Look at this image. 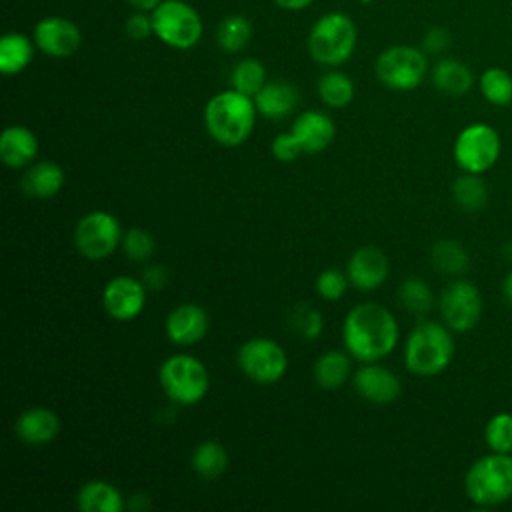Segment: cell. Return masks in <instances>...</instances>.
I'll return each mask as SVG.
<instances>
[{"mask_svg":"<svg viewBox=\"0 0 512 512\" xmlns=\"http://www.w3.org/2000/svg\"><path fill=\"white\" fill-rule=\"evenodd\" d=\"M238 368L256 384H274L278 382L288 368V356L284 348L270 338H250L246 340L236 354Z\"/></svg>","mask_w":512,"mask_h":512,"instance_id":"10","label":"cell"},{"mask_svg":"<svg viewBox=\"0 0 512 512\" xmlns=\"http://www.w3.org/2000/svg\"><path fill=\"white\" fill-rule=\"evenodd\" d=\"M142 282L150 290H162L168 284V272L164 266H148L142 274Z\"/></svg>","mask_w":512,"mask_h":512,"instance_id":"42","label":"cell"},{"mask_svg":"<svg viewBox=\"0 0 512 512\" xmlns=\"http://www.w3.org/2000/svg\"><path fill=\"white\" fill-rule=\"evenodd\" d=\"M76 506L82 512H122L124 498L116 486L106 480H90L76 494Z\"/></svg>","mask_w":512,"mask_h":512,"instance_id":"22","label":"cell"},{"mask_svg":"<svg viewBox=\"0 0 512 512\" xmlns=\"http://www.w3.org/2000/svg\"><path fill=\"white\" fill-rule=\"evenodd\" d=\"M210 328L208 312L198 304H180L166 318V334L178 346H192L200 342Z\"/></svg>","mask_w":512,"mask_h":512,"instance_id":"17","label":"cell"},{"mask_svg":"<svg viewBox=\"0 0 512 512\" xmlns=\"http://www.w3.org/2000/svg\"><path fill=\"white\" fill-rule=\"evenodd\" d=\"M256 112L252 96L230 88L208 100L204 108V126L218 144L234 148L252 134Z\"/></svg>","mask_w":512,"mask_h":512,"instance_id":"2","label":"cell"},{"mask_svg":"<svg viewBox=\"0 0 512 512\" xmlns=\"http://www.w3.org/2000/svg\"><path fill=\"white\" fill-rule=\"evenodd\" d=\"M230 84L234 90L246 94V96H256L260 88L266 84V70L262 62L256 58H244L240 60L230 74Z\"/></svg>","mask_w":512,"mask_h":512,"instance_id":"33","label":"cell"},{"mask_svg":"<svg viewBox=\"0 0 512 512\" xmlns=\"http://www.w3.org/2000/svg\"><path fill=\"white\" fill-rule=\"evenodd\" d=\"M34 46L26 34L8 32L0 40V70L6 76L22 72L34 58Z\"/></svg>","mask_w":512,"mask_h":512,"instance_id":"25","label":"cell"},{"mask_svg":"<svg viewBox=\"0 0 512 512\" xmlns=\"http://www.w3.org/2000/svg\"><path fill=\"white\" fill-rule=\"evenodd\" d=\"M350 280L338 268H326L316 276V292L324 300H338L346 292Z\"/></svg>","mask_w":512,"mask_h":512,"instance_id":"38","label":"cell"},{"mask_svg":"<svg viewBox=\"0 0 512 512\" xmlns=\"http://www.w3.org/2000/svg\"><path fill=\"white\" fill-rule=\"evenodd\" d=\"M290 324L302 338L314 340L322 332V314L308 304H300L292 310Z\"/></svg>","mask_w":512,"mask_h":512,"instance_id":"37","label":"cell"},{"mask_svg":"<svg viewBox=\"0 0 512 512\" xmlns=\"http://www.w3.org/2000/svg\"><path fill=\"white\" fill-rule=\"evenodd\" d=\"M102 304L110 318L126 322L136 318L146 304L144 282L130 276H116L106 282L102 292Z\"/></svg>","mask_w":512,"mask_h":512,"instance_id":"13","label":"cell"},{"mask_svg":"<svg viewBox=\"0 0 512 512\" xmlns=\"http://www.w3.org/2000/svg\"><path fill=\"white\" fill-rule=\"evenodd\" d=\"M34 42L52 58H68L80 48L82 32L64 16H46L34 26Z\"/></svg>","mask_w":512,"mask_h":512,"instance_id":"14","label":"cell"},{"mask_svg":"<svg viewBox=\"0 0 512 512\" xmlns=\"http://www.w3.org/2000/svg\"><path fill=\"white\" fill-rule=\"evenodd\" d=\"M280 8H284V10H302V8H306V6H310L314 0H274Z\"/></svg>","mask_w":512,"mask_h":512,"instance_id":"43","label":"cell"},{"mask_svg":"<svg viewBox=\"0 0 512 512\" xmlns=\"http://www.w3.org/2000/svg\"><path fill=\"white\" fill-rule=\"evenodd\" d=\"M482 96L494 106H508L512 102V76L498 66L486 68L478 80Z\"/></svg>","mask_w":512,"mask_h":512,"instance_id":"32","label":"cell"},{"mask_svg":"<svg viewBox=\"0 0 512 512\" xmlns=\"http://www.w3.org/2000/svg\"><path fill=\"white\" fill-rule=\"evenodd\" d=\"M430 258L436 270L450 276L464 274L468 268V254L456 240H438L432 246Z\"/></svg>","mask_w":512,"mask_h":512,"instance_id":"31","label":"cell"},{"mask_svg":"<svg viewBox=\"0 0 512 512\" xmlns=\"http://www.w3.org/2000/svg\"><path fill=\"white\" fill-rule=\"evenodd\" d=\"M158 378L164 394L180 406L198 404L210 388L206 366L188 354L166 358L158 370Z\"/></svg>","mask_w":512,"mask_h":512,"instance_id":"6","label":"cell"},{"mask_svg":"<svg viewBox=\"0 0 512 512\" xmlns=\"http://www.w3.org/2000/svg\"><path fill=\"white\" fill-rule=\"evenodd\" d=\"M440 314L450 330H472L482 314V298L478 288L466 280H456L448 284L440 296Z\"/></svg>","mask_w":512,"mask_h":512,"instance_id":"12","label":"cell"},{"mask_svg":"<svg viewBox=\"0 0 512 512\" xmlns=\"http://www.w3.org/2000/svg\"><path fill=\"white\" fill-rule=\"evenodd\" d=\"M136 10H142V12H152L162 0H128Z\"/></svg>","mask_w":512,"mask_h":512,"instance_id":"44","label":"cell"},{"mask_svg":"<svg viewBox=\"0 0 512 512\" xmlns=\"http://www.w3.org/2000/svg\"><path fill=\"white\" fill-rule=\"evenodd\" d=\"M120 242V222L106 210L88 212L74 228V246L86 260L108 258Z\"/></svg>","mask_w":512,"mask_h":512,"instance_id":"9","label":"cell"},{"mask_svg":"<svg viewBox=\"0 0 512 512\" xmlns=\"http://www.w3.org/2000/svg\"><path fill=\"white\" fill-rule=\"evenodd\" d=\"M354 388L356 392L372 402V404H378V406H384V404H392L398 396H400V380L398 376L376 364V362H364V366H360L356 372H354Z\"/></svg>","mask_w":512,"mask_h":512,"instance_id":"15","label":"cell"},{"mask_svg":"<svg viewBox=\"0 0 512 512\" xmlns=\"http://www.w3.org/2000/svg\"><path fill=\"white\" fill-rule=\"evenodd\" d=\"M350 378V356L340 350H326L314 362V380L324 390H336Z\"/></svg>","mask_w":512,"mask_h":512,"instance_id":"26","label":"cell"},{"mask_svg":"<svg viewBox=\"0 0 512 512\" xmlns=\"http://www.w3.org/2000/svg\"><path fill=\"white\" fill-rule=\"evenodd\" d=\"M500 138L490 124L474 122L466 126L454 142V160L464 172L482 174L496 164Z\"/></svg>","mask_w":512,"mask_h":512,"instance_id":"11","label":"cell"},{"mask_svg":"<svg viewBox=\"0 0 512 512\" xmlns=\"http://www.w3.org/2000/svg\"><path fill=\"white\" fill-rule=\"evenodd\" d=\"M432 84L448 96H462L472 88L474 74L464 62L444 58L432 68Z\"/></svg>","mask_w":512,"mask_h":512,"instance_id":"24","label":"cell"},{"mask_svg":"<svg viewBox=\"0 0 512 512\" xmlns=\"http://www.w3.org/2000/svg\"><path fill=\"white\" fill-rule=\"evenodd\" d=\"M450 46V34L446 28H430L422 38V50L426 54H440Z\"/></svg>","mask_w":512,"mask_h":512,"instance_id":"41","label":"cell"},{"mask_svg":"<svg viewBox=\"0 0 512 512\" xmlns=\"http://www.w3.org/2000/svg\"><path fill=\"white\" fill-rule=\"evenodd\" d=\"M16 436L30 446H42L52 442L60 432V418L54 410L34 406L24 410L14 424Z\"/></svg>","mask_w":512,"mask_h":512,"instance_id":"18","label":"cell"},{"mask_svg":"<svg viewBox=\"0 0 512 512\" xmlns=\"http://www.w3.org/2000/svg\"><path fill=\"white\" fill-rule=\"evenodd\" d=\"M342 340L352 358L360 362H378L396 348L398 322L388 308L376 302H364L346 314Z\"/></svg>","mask_w":512,"mask_h":512,"instance_id":"1","label":"cell"},{"mask_svg":"<svg viewBox=\"0 0 512 512\" xmlns=\"http://www.w3.org/2000/svg\"><path fill=\"white\" fill-rule=\"evenodd\" d=\"M466 496L478 506H498L512 498V456L492 452L478 458L464 476Z\"/></svg>","mask_w":512,"mask_h":512,"instance_id":"4","label":"cell"},{"mask_svg":"<svg viewBox=\"0 0 512 512\" xmlns=\"http://www.w3.org/2000/svg\"><path fill=\"white\" fill-rule=\"evenodd\" d=\"M428 72L426 52L414 46H390L376 58V76L390 90H414Z\"/></svg>","mask_w":512,"mask_h":512,"instance_id":"8","label":"cell"},{"mask_svg":"<svg viewBox=\"0 0 512 512\" xmlns=\"http://www.w3.org/2000/svg\"><path fill=\"white\" fill-rule=\"evenodd\" d=\"M126 34L132 40H146L148 36L154 34V26H152V16L148 12L136 10L132 16L126 18V26H124Z\"/></svg>","mask_w":512,"mask_h":512,"instance_id":"40","label":"cell"},{"mask_svg":"<svg viewBox=\"0 0 512 512\" xmlns=\"http://www.w3.org/2000/svg\"><path fill=\"white\" fill-rule=\"evenodd\" d=\"M120 244H122L126 258H130L132 262H144L156 250L154 236L144 228H130L126 234H122Z\"/></svg>","mask_w":512,"mask_h":512,"instance_id":"36","label":"cell"},{"mask_svg":"<svg viewBox=\"0 0 512 512\" xmlns=\"http://www.w3.org/2000/svg\"><path fill=\"white\" fill-rule=\"evenodd\" d=\"M190 464L198 476H202L204 480H214L224 474L228 466L226 448L216 440H204L194 448Z\"/></svg>","mask_w":512,"mask_h":512,"instance_id":"27","label":"cell"},{"mask_svg":"<svg viewBox=\"0 0 512 512\" xmlns=\"http://www.w3.org/2000/svg\"><path fill=\"white\" fill-rule=\"evenodd\" d=\"M452 200L464 212L482 210L488 202V188L478 174L464 172L452 184Z\"/></svg>","mask_w":512,"mask_h":512,"instance_id":"28","label":"cell"},{"mask_svg":"<svg viewBox=\"0 0 512 512\" xmlns=\"http://www.w3.org/2000/svg\"><path fill=\"white\" fill-rule=\"evenodd\" d=\"M154 36L170 48L188 50L202 38V18L184 0H162L152 12Z\"/></svg>","mask_w":512,"mask_h":512,"instance_id":"7","label":"cell"},{"mask_svg":"<svg viewBox=\"0 0 512 512\" xmlns=\"http://www.w3.org/2000/svg\"><path fill=\"white\" fill-rule=\"evenodd\" d=\"M318 94L330 108H344L354 98V82L338 70H330L318 80Z\"/></svg>","mask_w":512,"mask_h":512,"instance_id":"29","label":"cell"},{"mask_svg":"<svg viewBox=\"0 0 512 512\" xmlns=\"http://www.w3.org/2000/svg\"><path fill=\"white\" fill-rule=\"evenodd\" d=\"M356 24L344 12L320 16L308 34V52L312 60L324 66L344 64L356 48Z\"/></svg>","mask_w":512,"mask_h":512,"instance_id":"5","label":"cell"},{"mask_svg":"<svg viewBox=\"0 0 512 512\" xmlns=\"http://www.w3.org/2000/svg\"><path fill=\"white\" fill-rule=\"evenodd\" d=\"M258 114L270 120H280L298 106V90L288 82H266L254 96Z\"/></svg>","mask_w":512,"mask_h":512,"instance_id":"21","label":"cell"},{"mask_svg":"<svg viewBox=\"0 0 512 512\" xmlns=\"http://www.w3.org/2000/svg\"><path fill=\"white\" fill-rule=\"evenodd\" d=\"M484 440L492 452H512V414L498 412L494 414L484 430Z\"/></svg>","mask_w":512,"mask_h":512,"instance_id":"35","label":"cell"},{"mask_svg":"<svg viewBox=\"0 0 512 512\" xmlns=\"http://www.w3.org/2000/svg\"><path fill=\"white\" fill-rule=\"evenodd\" d=\"M502 294H504L506 302L512 306V272H508L506 278L502 280Z\"/></svg>","mask_w":512,"mask_h":512,"instance_id":"45","label":"cell"},{"mask_svg":"<svg viewBox=\"0 0 512 512\" xmlns=\"http://www.w3.org/2000/svg\"><path fill=\"white\" fill-rule=\"evenodd\" d=\"M62 186H64V170L50 160L32 164L22 178L24 192L34 198H52L62 190Z\"/></svg>","mask_w":512,"mask_h":512,"instance_id":"23","label":"cell"},{"mask_svg":"<svg viewBox=\"0 0 512 512\" xmlns=\"http://www.w3.org/2000/svg\"><path fill=\"white\" fill-rule=\"evenodd\" d=\"M252 32V22L242 14H234L218 24L216 40L224 52H240L248 46Z\"/></svg>","mask_w":512,"mask_h":512,"instance_id":"30","label":"cell"},{"mask_svg":"<svg viewBox=\"0 0 512 512\" xmlns=\"http://www.w3.org/2000/svg\"><path fill=\"white\" fill-rule=\"evenodd\" d=\"M302 146L298 142V138L290 132H282L272 140V154L280 160V162H292L302 154Z\"/></svg>","mask_w":512,"mask_h":512,"instance_id":"39","label":"cell"},{"mask_svg":"<svg viewBox=\"0 0 512 512\" xmlns=\"http://www.w3.org/2000/svg\"><path fill=\"white\" fill-rule=\"evenodd\" d=\"M346 276L350 284L362 292L376 290L388 278V258L376 246H362L350 256Z\"/></svg>","mask_w":512,"mask_h":512,"instance_id":"16","label":"cell"},{"mask_svg":"<svg viewBox=\"0 0 512 512\" xmlns=\"http://www.w3.org/2000/svg\"><path fill=\"white\" fill-rule=\"evenodd\" d=\"M38 154V138L26 126H8L0 136V158L8 168H24Z\"/></svg>","mask_w":512,"mask_h":512,"instance_id":"20","label":"cell"},{"mask_svg":"<svg viewBox=\"0 0 512 512\" xmlns=\"http://www.w3.org/2000/svg\"><path fill=\"white\" fill-rule=\"evenodd\" d=\"M292 134L298 138L304 152H320L324 150L336 134V126L330 116L318 110H306L296 116L292 124Z\"/></svg>","mask_w":512,"mask_h":512,"instance_id":"19","label":"cell"},{"mask_svg":"<svg viewBox=\"0 0 512 512\" xmlns=\"http://www.w3.org/2000/svg\"><path fill=\"white\" fill-rule=\"evenodd\" d=\"M454 338L450 328L438 322H420L406 340L404 364L416 376H436L454 358Z\"/></svg>","mask_w":512,"mask_h":512,"instance_id":"3","label":"cell"},{"mask_svg":"<svg viewBox=\"0 0 512 512\" xmlns=\"http://www.w3.org/2000/svg\"><path fill=\"white\" fill-rule=\"evenodd\" d=\"M398 298H400L402 306L408 312L416 314V316L426 314L432 308V302H434L430 286L424 280H420V278L404 280L400 290H398Z\"/></svg>","mask_w":512,"mask_h":512,"instance_id":"34","label":"cell"}]
</instances>
